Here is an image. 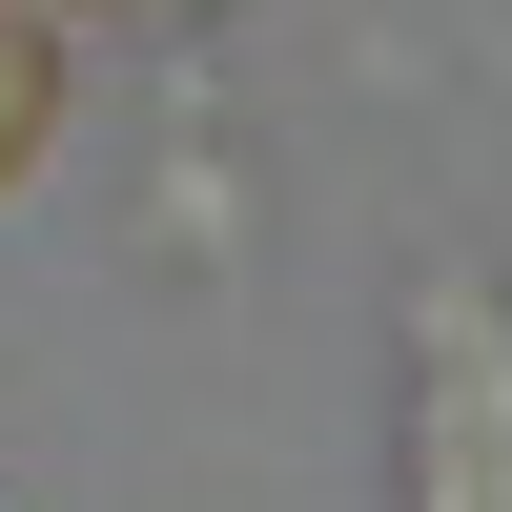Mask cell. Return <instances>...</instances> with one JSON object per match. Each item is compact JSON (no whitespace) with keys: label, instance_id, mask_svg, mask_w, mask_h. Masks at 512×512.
Masks as SVG:
<instances>
[{"label":"cell","instance_id":"1","mask_svg":"<svg viewBox=\"0 0 512 512\" xmlns=\"http://www.w3.org/2000/svg\"><path fill=\"white\" fill-rule=\"evenodd\" d=\"M62 144V41H41V0H0V185Z\"/></svg>","mask_w":512,"mask_h":512}]
</instances>
